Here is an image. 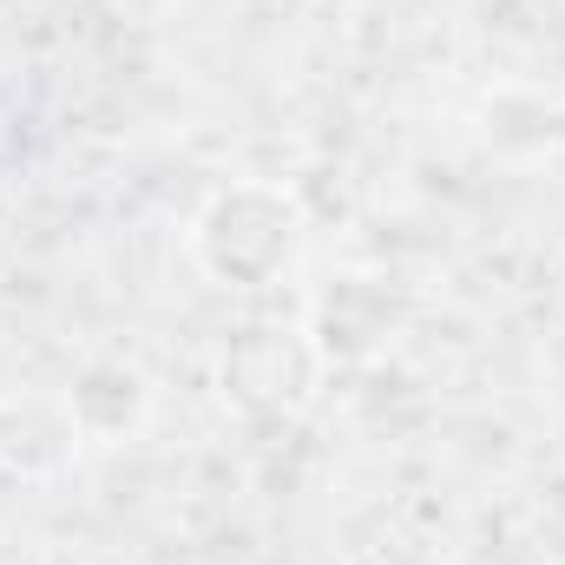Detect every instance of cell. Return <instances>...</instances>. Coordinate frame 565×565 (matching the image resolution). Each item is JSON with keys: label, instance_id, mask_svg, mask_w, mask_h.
Here are the masks:
<instances>
[{"label": "cell", "instance_id": "cell-1", "mask_svg": "<svg viewBox=\"0 0 565 565\" xmlns=\"http://www.w3.org/2000/svg\"><path fill=\"white\" fill-rule=\"evenodd\" d=\"M296 250H302V211L289 191H270V184H237L211 198V211L198 217V264L217 282L257 289L289 270Z\"/></svg>", "mask_w": 565, "mask_h": 565}]
</instances>
